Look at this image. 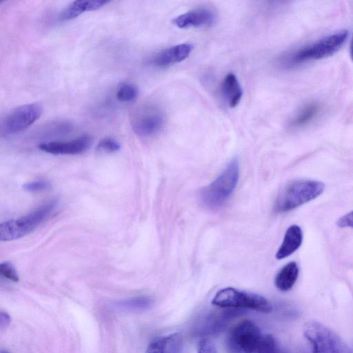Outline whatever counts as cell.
I'll return each mask as SVG.
<instances>
[{"label":"cell","instance_id":"1","mask_svg":"<svg viewBox=\"0 0 353 353\" xmlns=\"http://www.w3.org/2000/svg\"><path fill=\"white\" fill-rule=\"evenodd\" d=\"M325 184L319 181L298 179L288 183L279 192L274 209L278 212L291 211L320 196Z\"/></svg>","mask_w":353,"mask_h":353},{"label":"cell","instance_id":"2","mask_svg":"<svg viewBox=\"0 0 353 353\" xmlns=\"http://www.w3.org/2000/svg\"><path fill=\"white\" fill-rule=\"evenodd\" d=\"M347 34L346 30H341L324 37L289 54L283 61V65L291 68L331 56L343 46Z\"/></svg>","mask_w":353,"mask_h":353},{"label":"cell","instance_id":"3","mask_svg":"<svg viewBox=\"0 0 353 353\" xmlns=\"http://www.w3.org/2000/svg\"><path fill=\"white\" fill-rule=\"evenodd\" d=\"M239 177V161L235 158L228 164L217 178L202 190L203 203L210 209H217L223 205L232 194Z\"/></svg>","mask_w":353,"mask_h":353},{"label":"cell","instance_id":"4","mask_svg":"<svg viewBox=\"0 0 353 353\" xmlns=\"http://www.w3.org/2000/svg\"><path fill=\"white\" fill-rule=\"evenodd\" d=\"M57 200L50 201L17 219L0 224V240L8 241L20 239L33 231L53 213Z\"/></svg>","mask_w":353,"mask_h":353},{"label":"cell","instance_id":"5","mask_svg":"<svg viewBox=\"0 0 353 353\" xmlns=\"http://www.w3.org/2000/svg\"><path fill=\"white\" fill-rule=\"evenodd\" d=\"M303 334L312 346V353H353L336 333L319 322H307Z\"/></svg>","mask_w":353,"mask_h":353},{"label":"cell","instance_id":"6","mask_svg":"<svg viewBox=\"0 0 353 353\" xmlns=\"http://www.w3.org/2000/svg\"><path fill=\"white\" fill-rule=\"evenodd\" d=\"M212 303L223 308L250 309L264 313L272 310V305L263 296L233 288L219 290L214 296Z\"/></svg>","mask_w":353,"mask_h":353},{"label":"cell","instance_id":"7","mask_svg":"<svg viewBox=\"0 0 353 353\" xmlns=\"http://www.w3.org/2000/svg\"><path fill=\"white\" fill-rule=\"evenodd\" d=\"M262 337L259 327L249 320L243 321L229 332L226 340L228 353H254Z\"/></svg>","mask_w":353,"mask_h":353},{"label":"cell","instance_id":"8","mask_svg":"<svg viewBox=\"0 0 353 353\" xmlns=\"http://www.w3.org/2000/svg\"><path fill=\"white\" fill-rule=\"evenodd\" d=\"M43 108L38 103L21 105L11 111L2 125V132L14 135L23 132L40 118Z\"/></svg>","mask_w":353,"mask_h":353},{"label":"cell","instance_id":"9","mask_svg":"<svg viewBox=\"0 0 353 353\" xmlns=\"http://www.w3.org/2000/svg\"><path fill=\"white\" fill-rule=\"evenodd\" d=\"M164 123L163 112L156 107L149 106L143 108L134 115L132 128L138 136L148 137L160 132Z\"/></svg>","mask_w":353,"mask_h":353},{"label":"cell","instance_id":"10","mask_svg":"<svg viewBox=\"0 0 353 353\" xmlns=\"http://www.w3.org/2000/svg\"><path fill=\"white\" fill-rule=\"evenodd\" d=\"M92 144L89 135H82L69 141H51L39 145L41 150L53 154H78L85 152Z\"/></svg>","mask_w":353,"mask_h":353},{"label":"cell","instance_id":"11","mask_svg":"<svg viewBox=\"0 0 353 353\" xmlns=\"http://www.w3.org/2000/svg\"><path fill=\"white\" fill-rule=\"evenodd\" d=\"M216 21L215 13L208 8H198L182 14L172 20L179 28L208 27Z\"/></svg>","mask_w":353,"mask_h":353},{"label":"cell","instance_id":"12","mask_svg":"<svg viewBox=\"0 0 353 353\" xmlns=\"http://www.w3.org/2000/svg\"><path fill=\"white\" fill-rule=\"evenodd\" d=\"M193 46L184 43L162 50L152 59V63L158 67H165L186 59L191 54Z\"/></svg>","mask_w":353,"mask_h":353},{"label":"cell","instance_id":"13","mask_svg":"<svg viewBox=\"0 0 353 353\" xmlns=\"http://www.w3.org/2000/svg\"><path fill=\"white\" fill-rule=\"evenodd\" d=\"M182 349V336L176 332L153 339L148 345L145 353H181Z\"/></svg>","mask_w":353,"mask_h":353},{"label":"cell","instance_id":"14","mask_svg":"<svg viewBox=\"0 0 353 353\" xmlns=\"http://www.w3.org/2000/svg\"><path fill=\"white\" fill-rule=\"evenodd\" d=\"M243 310L225 308L224 311L210 315L199 331L201 334H214L220 332L231 319L241 315Z\"/></svg>","mask_w":353,"mask_h":353},{"label":"cell","instance_id":"15","mask_svg":"<svg viewBox=\"0 0 353 353\" xmlns=\"http://www.w3.org/2000/svg\"><path fill=\"white\" fill-rule=\"evenodd\" d=\"M303 239V232L299 225H292L290 226L287 229L283 242L276 253V258L283 259L293 254L301 245Z\"/></svg>","mask_w":353,"mask_h":353},{"label":"cell","instance_id":"16","mask_svg":"<svg viewBox=\"0 0 353 353\" xmlns=\"http://www.w3.org/2000/svg\"><path fill=\"white\" fill-rule=\"evenodd\" d=\"M107 0H79L71 3L63 12L59 18L62 21H68L76 18L82 13L95 10L108 3Z\"/></svg>","mask_w":353,"mask_h":353},{"label":"cell","instance_id":"17","mask_svg":"<svg viewBox=\"0 0 353 353\" xmlns=\"http://www.w3.org/2000/svg\"><path fill=\"white\" fill-rule=\"evenodd\" d=\"M221 92L230 107L234 108L239 104L243 96V89L235 74L228 73L224 77Z\"/></svg>","mask_w":353,"mask_h":353},{"label":"cell","instance_id":"18","mask_svg":"<svg viewBox=\"0 0 353 353\" xmlns=\"http://www.w3.org/2000/svg\"><path fill=\"white\" fill-rule=\"evenodd\" d=\"M299 268L296 263L292 261L284 265L275 277L276 287L282 292L290 290L299 276Z\"/></svg>","mask_w":353,"mask_h":353},{"label":"cell","instance_id":"19","mask_svg":"<svg viewBox=\"0 0 353 353\" xmlns=\"http://www.w3.org/2000/svg\"><path fill=\"white\" fill-rule=\"evenodd\" d=\"M153 304V300L150 296L141 295L119 301L114 305L121 311L142 312L150 310Z\"/></svg>","mask_w":353,"mask_h":353},{"label":"cell","instance_id":"20","mask_svg":"<svg viewBox=\"0 0 353 353\" xmlns=\"http://www.w3.org/2000/svg\"><path fill=\"white\" fill-rule=\"evenodd\" d=\"M320 106L315 103L303 107L291 121L294 128H301L312 122L319 114Z\"/></svg>","mask_w":353,"mask_h":353},{"label":"cell","instance_id":"21","mask_svg":"<svg viewBox=\"0 0 353 353\" xmlns=\"http://www.w3.org/2000/svg\"><path fill=\"white\" fill-rule=\"evenodd\" d=\"M254 353H285L276 339L271 334L262 335Z\"/></svg>","mask_w":353,"mask_h":353},{"label":"cell","instance_id":"22","mask_svg":"<svg viewBox=\"0 0 353 353\" xmlns=\"http://www.w3.org/2000/svg\"><path fill=\"white\" fill-rule=\"evenodd\" d=\"M137 88L131 83H123L119 88L116 97L121 102H132L138 96Z\"/></svg>","mask_w":353,"mask_h":353},{"label":"cell","instance_id":"23","mask_svg":"<svg viewBox=\"0 0 353 353\" xmlns=\"http://www.w3.org/2000/svg\"><path fill=\"white\" fill-rule=\"evenodd\" d=\"M120 149V143L116 139L110 137L101 139L96 147L97 151L105 152H115Z\"/></svg>","mask_w":353,"mask_h":353},{"label":"cell","instance_id":"24","mask_svg":"<svg viewBox=\"0 0 353 353\" xmlns=\"http://www.w3.org/2000/svg\"><path fill=\"white\" fill-rule=\"evenodd\" d=\"M50 183L47 180L39 179L26 183L23 185L24 190L29 192H40L49 190Z\"/></svg>","mask_w":353,"mask_h":353},{"label":"cell","instance_id":"25","mask_svg":"<svg viewBox=\"0 0 353 353\" xmlns=\"http://www.w3.org/2000/svg\"><path fill=\"white\" fill-rule=\"evenodd\" d=\"M0 273L5 278L12 281L18 282L19 280V274L10 262L5 261L0 264Z\"/></svg>","mask_w":353,"mask_h":353},{"label":"cell","instance_id":"26","mask_svg":"<svg viewBox=\"0 0 353 353\" xmlns=\"http://www.w3.org/2000/svg\"><path fill=\"white\" fill-rule=\"evenodd\" d=\"M197 353H216V350L212 341L205 337L199 343Z\"/></svg>","mask_w":353,"mask_h":353},{"label":"cell","instance_id":"27","mask_svg":"<svg viewBox=\"0 0 353 353\" xmlns=\"http://www.w3.org/2000/svg\"><path fill=\"white\" fill-rule=\"evenodd\" d=\"M336 225L341 228H353V211L341 216L337 220Z\"/></svg>","mask_w":353,"mask_h":353},{"label":"cell","instance_id":"28","mask_svg":"<svg viewBox=\"0 0 353 353\" xmlns=\"http://www.w3.org/2000/svg\"><path fill=\"white\" fill-rule=\"evenodd\" d=\"M11 319L9 314L3 310L0 311V330L6 329L10 323Z\"/></svg>","mask_w":353,"mask_h":353},{"label":"cell","instance_id":"29","mask_svg":"<svg viewBox=\"0 0 353 353\" xmlns=\"http://www.w3.org/2000/svg\"><path fill=\"white\" fill-rule=\"evenodd\" d=\"M350 56H351V58L353 61V39H352V43H351V47H350Z\"/></svg>","mask_w":353,"mask_h":353},{"label":"cell","instance_id":"30","mask_svg":"<svg viewBox=\"0 0 353 353\" xmlns=\"http://www.w3.org/2000/svg\"><path fill=\"white\" fill-rule=\"evenodd\" d=\"M0 353H10L6 350H1Z\"/></svg>","mask_w":353,"mask_h":353}]
</instances>
